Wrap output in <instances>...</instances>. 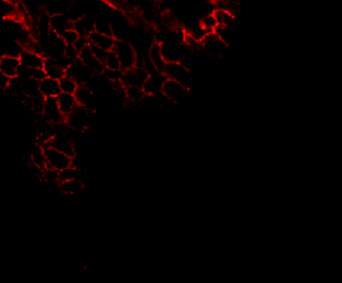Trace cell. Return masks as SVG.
Returning a JSON list of instances; mask_svg holds the SVG:
<instances>
[{"mask_svg": "<svg viewBox=\"0 0 342 283\" xmlns=\"http://www.w3.org/2000/svg\"><path fill=\"white\" fill-rule=\"evenodd\" d=\"M161 51L163 59L167 63L180 62L182 58L180 47L177 45L176 41H164L161 43Z\"/></svg>", "mask_w": 342, "mask_h": 283, "instance_id": "17", "label": "cell"}, {"mask_svg": "<svg viewBox=\"0 0 342 283\" xmlns=\"http://www.w3.org/2000/svg\"><path fill=\"white\" fill-rule=\"evenodd\" d=\"M114 52L118 56L122 71L132 69L137 65V53L132 43L126 40H117L114 48Z\"/></svg>", "mask_w": 342, "mask_h": 283, "instance_id": "1", "label": "cell"}, {"mask_svg": "<svg viewBox=\"0 0 342 283\" xmlns=\"http://www.w3.org/2000/svg\"><path fill=\"white\" fill-rule=\"evenodd\" d=\"M216 21H218L219 27H225V28H234L235 25V15L232 14L231 11L224 10V9H215L213 12Z\"/></svg>", "mask_w": 342, "mask_h": 283, "instance_id": "23", "label": "cell"}, {"mask_svg": "<svg viewBox=\"0 0 342 283\" xmlns=\"http://www.w3.org/2000/svg\"><path fill=\"white\" fill-rule=\"evenodd\" d=\"M56 101H58L59 107L60 110H61L62 114L66 117L68 115H70L71 113L74 112L76 110V107L79 106L74 94L61 93L58 98H56Z\"/></svg>", "mask_w": 342, "mask_h": 283, "instance_id": "18", "label": "cell"}, {"mask_svg": "<svg viewBox=\"0 0 342 283\" xmlns=\"http://www.w3.org/2000/svg\"><path fill=\"white\" fill-rule=\"evenodd\" d=\"M61 38L67 46H75L81 39V36L77 33L76 30L72 27L68 29L67 31L62 34Z\"/></svg>", "mask_w": 342, "mask_h": 283, "instance_id": "31", "label": "cell"}, {"mask_svg": "<svg viewBox=\"0 0 342 283\" xmlns=\"http://www.w3.org/2000/svg\"><path fill=\"white\" fill-rule=\"evenodd\" d=\"M79 61L81 63H83L85 67L93 73H101L102 75L104 71L103 63L96 58V56H95L92 49H91L90 45L84 47L82 50H80Z\"/></svg>", "mask_w": 342, "mask_h": 283, "instance_id": "8", "label": "cell"}, {"mask_svg": "<svg viewBox=\"0 0 342 283\" xmlns=\"http://www.w3.org/2000/svg\"><path fill=\"white\" fill-rule=\"evenodd\" d=\"M188 93V88L179 82L167 79L163 84L162 95L170 102H180Z\"/></svg>", "mask_w": 342, "mask_h": 283, "instance_id": "7", "label": "cell"}, {"mask_svg": "<svg viewBox=\"0 0 342 283\" xmlns=\"http://www.w3.org/2000/svg\"><path fill=\"white\" fill-rule=\"evenodd\" d=\"M43 70H45L46 76L47 77H51V79L58 81L61 80L62 77L66 76V69L61 67V65L58 63V61L54 59L46 58V63L45 67H43Z\"/></svg>", "mask_w": 342, "mask_h": 283, "instance_id": "20", "label": "cell"}, {"mask_svg": "<svg viewBox=\"0 0 342 283\" xmlns=\"http://www.w3.org/2000/svg\"><path fill=\"white\" fill-rule=\"evenodd\" d=\"M227 45L220 40V39L213 33H209L202 41V49L206 52L210 56H219L224 53Z\"/></svg>", "mask_w": 342, "mask_h": 283, "instance_id": "13", "label": "cell"}, {"mask_svg": "<svg viewBox=\"0 0 342 283\" xmlns=\"http://www.w3.org/2000/svg\"><path fill=\"white\" fill-rule=\"evenodd\" d=\"M200 27L207 33H213L215 29L219 27L214 14H207L203 16V18L200 20Z\"/></svg>", "mask_w": 342, "mask_h": 283, "instance_id": "27", "label": "cell"}, {"mask_svg": "<svg viewBox=\"0 0 342 283\" xmlns=\"http://www.w3.org/2000/svg\"><path fill=\"white\" fill-rule=\"evenodd\" d=\"M59 176H60V182L73 180H81L79 168L75 167L74 165H72L71 167H68L67 169H64V171L60 172Z\"/></svg>", "mask_w": 342, "mask_h": 283, "instance_id": "29", "label": "cell"}, {"mask_svg": "<svg viewBox=\"0 0 342 283\" xmlns=\"http://www.w3.org/2000/svg\"><path fill=\"white\" fill-rule=\"evenodd\" d=\"M103 64H104V69L122 70V68H120V63H119L118 56L116 55L114 50L107 52V54L105 56V60H104Z\"/></svg>", "mask_w": 342, "mask_h": 283, "instance_id": "30", "label": "cell"}, {"mask_svg": "<svg viewBox=\"0 0 342 283\" xmlns=\"http://www.w3.org/2000/svg\"><path fill=\"white\" fill-rule=\"evenodd\" d=\"M209 1L213 2V3H219V2H222V1H224V0H209Z\"/></svg>", "mask_w": 342, "mask_h": 283, "instance_id": "34", "label": "cell"}, {"mask_svg": "<svg viewBox=\"0 0 342 283\" xmlns=\"http://www.w3.org/2000/svg\"><path fill=\"white\" fill-rule=\"evenodd\" d=\"M45 146H50V147H52V149L61 152V153L70 156V157H72V158H74V156H75L74 143H73V141L70 137V134L68 133L53 135V136L51 137L50 141L47 142L46 145H43L42 147H45Z\"/></svg>", "mask_w": 342, "mask_h": 283, "instance_id": "5", "label": "cell"}, {"mask_svg": "<svg viewBox=\"0 0 342 283\" xmlns=\"http://www.w3.org/2000/svg\"><path fill=\"white\" fill-rule=\"evenodd\" d=\"M234 30L232 28H225V27H218L215 29L214 34L218 37L224 45L228 46L233 41V36H234Z\"/></svg>", "mask_w": 342, "mask_h": 283, "instance_id": "28", "label": "cell"}, {"mask_svg": "<svg viewBox=\"0 0 342 283\" xmlns=\"http://www.w3.org/2000/svg\"><path fill=\"white\" fill-rule=\"evenodd\" d=\"M19 60L21 63V67L28 70H34V69H43L46 63L45 55L40 53H36V52L23 50L19 55Z\"/></svg>", "mask_w": 342, "mask_h": 283, "instance_id": "11", "label": "cell"}, {"mask_svg": "<svg viewBox=\"0 0 342 283\" xmlns=\"http://www.w3.org/2000/svg\"><path fill=\"white\" fill-rule=\"evenodd\" d=\"M30 164H31V167L34 169H38V171L43 172L46 168V158L45 154V150L41 145L37 146L31 152V155H30Z\"/></svg>", "mask_w": 342, "mask_h": 283, "instance_id": "22", "label": "cell"}, {"mask_svg": "<svg viewBox=\"0 0 342 283\" xmlns=\"http://www.w3.org/2000/svg\"><path fill=\"white\" fill-rule=\"evenodd\" d=\"M59 83H60L61 92L68 93V94H75V92L80 86L79 82L68 75L64 76L61 80H59Z\"/></svg>", "mask_w": 342, "mask_h": 283, "instance_id": "25", "label": "cell"}, {"mask_svg": "<svg viewBox=\"0 0 342 283\" xmlns=\"http://www.w3.org/2000/svg\"><path fill=\"white\" fill-rule=\"evenodd\" d=\"M125 94H126V101L132 103H141L146 97L144 90L141 88H125Z\"/></svg>", "mask_w": 342, "mask_h": 283, "instance_id": "26", "label": "cell"}, {"mask_svg": "<svg viewBox=\"0 0 342 283\" xmlns=\"http://www.w3.org/2000/svg\"><path fill=\"white\" fill-rule=\"evenodd\" d=\"M89 42L91 46H94L103 51L110 52L113 51L116 45V39L112 36H106V34L99 33L97 31H93L89 34Z\"/></svg>", "mask_w": 342, "mask_h": 283, "instance_id": "12", "label": "cell"}, {"mask_svg": "<svg viewBox=\"0 0 342 283\" xmlns=\"http://www.w3.org/2000/svg\"><path fill=\"white\" fill-rule=\"evenodd\" d=\"M50 26L51 31L61 37L68 29L72 28V21L68 18L67 15L55 12V14L51 15Z\"/></svg>", "mask_w": 342, "mask_h": 283, "instance_id": "15", "label": "cell"}, {"mask_svg": "<svg viewBox=\"0 0 342 283\" xmlns=\"http://www.w3.org/2000/svg\"><path fill=\"white\" fill-rule=\"evenodd\" d=\"M59 189L66 195H76L83 190V181L81 180H73L60 182Z\"/></svg>", "mask_w": 342, "mask_h": 283, "instance_id": "24", "label": "cell"}, {"mask_svg": "<svg viewBox=\"0 0 342 283\" xmlns=\"http://www.w3.org/2000/svg\"><path fill=\"white\" fill-rule=\"evenodd\" d=\"M164 77L169 80H174L179 83L187 86L191 83V77H190L189 68L182 62H172L167 63L166 69L163 71Z\"/></svg>", "mask_w": 342, "mask_h": 283, "instance_id": "3", "label": "cell"}, {"mask_svg": "<svg viewBox=\"0 0 342 283\" xmlns=\"http://www.w3.org/2000/svg\"><path fill=\"white\" fill-rule=\"evenodd\" d=\"M42 116L51 124H60L66 122V116L60 110L56 99H45L42 106Z\"/></svg>", "mask_w": 342, "mask_h": 283, "instance_id": "6", "label": "cell"}, {"mask_svg": "<svg viewBox=\"0 0 342 283\" xmlns=\"http://www.w3.org/2000/svg\"><path fill=\"white\" fill-rule=\"evenodd\" d=\"M39 90L43 99H56L62 93L59 81L47 77L39 82Z\"/></svg>", "mask_w": 342, "mask_h": 283, "instance_id": "14", "label": "cell"}, {"mask_svg": "<svg viewBox=\"0 0 342 283\" xmlns=\"http://www.w3.org/2000/svg\"><path fill=\"white\" fill-rule=\"evenodd\" d=\"M148 60L150 63L154 65V68L157 70V72L163 73L164 69H166L167 62L163 59L162 51H161V45L158 42H154L153 46L150 47L148 51Z\"/></svg>", "mask_w": 342, "mask_h": 283, "instance_id": "16", "label": "cell"}, {"mask_svg": "<svg viewBox=\"0 0 342 283\" xmlns=\"http://www.w3.org/2000/svg\"><path fill=\"white\" fill-rule=\"evenodd\" d=\"M21 63L19 56L5 54L0 58V72L10 79H16L19 76Z\"/></svg>", "mask_w": 342, "mask_h": 283, "instance_id": "10", "label": "cell"}, {"mask_svg": "<svg viewBox=\"0 0 342 283\" xmlns=\"http://www.w3.org/2000/svg\"><path fill=\"white\" fill-rule=\"evenodd\" d=\"M149 77L144 67H134L123 71L122 83L125 88H141L144 86L147 77Z\"/></svg>", "mask_w": 342, "mask_h": 283, "instance_id": "4", "label": "cell"}, {"mask_svg": "<svg viewBox=\"0 0 342 283\" xmlns=\"http://www.w3.org/2000/svg\"><path fill=\"white\" fill-rule=\"evenodd\" d=\"M74 95H75V98H76L77 104H79L80 106L84 107V108H86V110H89V111L92 110V107L95 104L92 90L89 89L85 84H82V85L79 86V89H77V91H76Z\"/></svg>", "mask_w": 342, "mask_h": 283, "instance_id": "19", "label": "cell"}, {"mask_svg": "<svg viewBox=\"0 0 342 283\" xmlns=\"http://www.w3.org/2000/svg\"><path fill=\"white\" fill-rule=\"evenodd\" d=\"M10 77H8L6 75H3L2 72H0V90L6 91L8 88H9V85L11 83Z\"/></svg>", "mask_w": 342, "mask_h": 283, "instance_id": "33", "label": "cell"}, {"mask_svg": "<svg viewBox=\"0 0 342 283\" xmlns=\"http://www.w3.org/2000/svg\"><path fill=\"white\" fill-rule=\"evenodd\" d=\"M95 31L114 37V28L107 23H95Z\"/></svg>", "mask_w": 342, "mask_h": 283, "instance_id": "32", "label": "cell"}, {"mask_svg": "<svg viewBox=\"0 0 342 283\" xmlns=\"http://www.w3.org/2000/svg\"><path fill=\"white\" fill-rule=\"evenodd\" d=\"M20 83H21V91H23V94L24 95L25 99H34V98L42 97L40 94V90H39L38 81L30 79V77H24Z\"/></svg>", "mask_w": 342, "mask_h": 283, "instance_id": "21", "label": "cell"}, {"mask_svg": "<svg viewBox=\"0 0 342 283\" xmlns=\"http://www.w3.org/2000/svg\"><path fill=\"white\" fill-rule=\"evenodd\" d=\"M43 150H45L47 168L54 169L56 172H62L73 165V158L70 156L52 149L50 146H45Z\"/></svg>", "mask_w": 342, "mask_h": 283, "instance_id": "2", "label": "cell"}, {"mask_svg": "<svg viewBox=\"0 0 342 283\" xmlns=\"http://www.w3.org/2000/svg\"><path fill=\"white\" fill-rule=\"evenodd\" d=\"M167 77H164L163 73H155L150 75L145 82L142 90L146 95H151V97H157V95L162 94L163 84L166 82Z\"/></svg>", "mask_w": 342, "mask_h": 283, "instance_id": "9", "label": "cell"}]
</instances>
